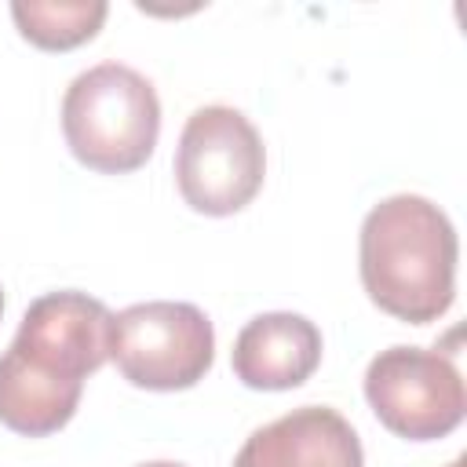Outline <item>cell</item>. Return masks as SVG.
I'll return each instance as SVG.
<instances>
[{
    "label": "cell",
    "mask_w": 467,
    "mask_h": 467,
    "mask_svg": "<svg viewBox=\"0 0 467 467\" xmlns=\"http://www.w3.org/2000/svg\"><path fill=\"white\" fill-rule=\"evenodd\" d=\"M113 314L88 292H47L29 303L0 354V423L26 438L62 431L84 379L109 358Z\"/></svg>",
    "instance_id": "cell-1"
},
{
    "label": "cell",
    "mask_w": 467,
    "mask_h": 467,
    "mask_svg": "<svg viewBox=\"0 0 467 467\" xmlns=\"http://www.w3.org/2000/svg\"><path fill=\"white\" fill-rule=\"evenodd\" d=\"M456 255L460 244L449 215L420 193H394L361 223V285L398 321L427 325L452 306Z\"/></svg>",
    "instance_id": "cell-2"
},
{
    "label": "cell",
    "mask_w": 467,
    "mask_h": 467,
    "mask_svg": "<svg viewBox=\"0 0 467 467\" xmlns=\"http://www.w3.org/2000/svg\"><path fill=\"white\" fill-rule=\"evenodd\" d=\"M62 135L73 157L102 175H124L153 157L161 102L153 84L120 62H99L73 77L62 99Z\"/></svg>",
    "instance_id": "cell-3"
},
{
    "label": "cell",
    "mask_w": 467,
    "mask_h": 467,
    "mask_svg": "<svg viewBox=\"0 0 467 467\" xmlns=\"http://www.w3.org/2000/svg\"><path fill=\"white\" fill-rule=\"evenodd\" d=\"M266 150L252 120L234 106H201L190 113L179 150L175 182L182 201L204 215H234L263 190Z\"/></svg>",
    "instance_id": "cell-4"
},
{
    "label": "cell",
    "mask_w": 467,
    "mask_h": 467,
    "mask_svg": "<svg viewBox=\"0 0 467 467\" xmlns=\"http://www.w3.org/2000/svg\"><path fill=\"white\" fill-rule=\"evenodd\" d=\"M109 358L142 390H186L204 379L215 358V328L193 303L153 299L113 314Z\"/></svg>",
    "instance_id": "cell-5"
},
{
    "label": "cell",
    "mask_w": 467,
    "mask_h": 467,
    "mask_svg": "<svg viewBox=\"0 0 467 467\" xmlns=\"http://www.w3.org/2000/svg\"><path fill=\"white\" fill-rule=\"evenodd\" d=\"M365 398L379 423L409 441H434L463 423L467 394L449 354L387 347L365 368Z\"/></svg>",
    "instance_id": "cell-6"
},
{
    "label": "cell",
    "mask_w": 467,
    "mask_h": 467,
    "mask_svg": "<svg viewBox=\"0 0 467 467\" xmlns=\"http://www.w3.org/2000/svg\"><path fill=\"white\" fill-rule=\"evenodd\" d=\"M234 467H365L354 427L328 405H299L248 434Z\"/></svg>",
    "instance_id": "cell-7"
},
{
    "label": "cell",
    "mask_w": 467,
    "mask_h": 467,
    "mask_svg": "<svg viewBox=\"0 0 467 467\" xmlns=\"http://www.w3.org/2000/svg\"><path fill=\"white\" fill-rule=\"evenodd\" d=\"M317 365L321 332L303 314H259L234 339V376L252 390H292L306 383Z\"/></svg>",
    "instance_id": "cell-8"
},
{
    "label": "cell",
    "mask_w": 467,
    "mask_h": 467,
    "mask_svg": "<svg viewBox=\"0 0 467 467\" xmlns=\"http://www.w3.org/2000/svg\"><path fill=\"white\" fill-rule=\"evenodd\" d=\"M109 7L102 0H15L11 18L18 33L40 51H69L88 44Z\"/></svg>",
    "instance_id": "cell-9"
},
{
    "label": "cell",
    "mask_w": 467,
    "mask_h": 467,
    "mask_svg": "<svg viewBox=\"0 0 467 467\" xmlns=\"http://www.w3.org/2000/svg\"><path fill=\"white\" fill-rule=\"evenodd\" d=\"M139 467H186V463H175V460H150V463H139Z\"/></svg>",
    "instance_id": "cell-10"
},
{
    "label": "cell",
    "mask_w": 467,
    "mask_h": 467,
    "mask_svg": "<svg viewBox=\"0 0 467 467\" xmlns=\"http://www.w3.org/2000/svg\"><path fill=\"white\" fill-rule=\"evenodd\" d=\"M445 467H463V456H456L452 463H445Z\"/></svg>",
    "instance_id": "cell-11"
},
{
    "label": "cell",
    "mask_w": 467,
    "mask_h": 467,
    "mask_svg": "<svg viewBox=\"0 0 467 467\" xmlns=\"http://www.w3.org/2000/svg\"><path fill=\"white\" fill-rule=\"evenodd\" d=\"M0 314H4V292H0Z\"/></svg>",
    "instance_id": "cell-12"
}]
</instances>
